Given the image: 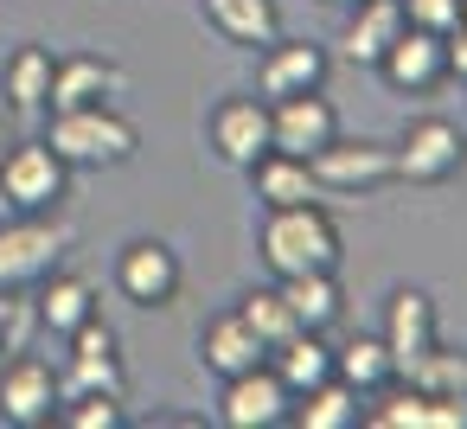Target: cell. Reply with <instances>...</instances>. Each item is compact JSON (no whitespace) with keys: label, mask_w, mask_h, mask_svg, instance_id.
<instances>
[{"label":"cell","mask_w":467,"mask_h":429,"mask_svg":"<svg viewBox=\"0 0 467 429\" xmlns=\"http://www.w3.org/2000/svg\"><path fill=\"white\" fill-rule=\"evenodd\" d=\"M256 250L269 263V276H307V269H339V225L320 199L307 205H282V212H263V231H256Z\"/></svg>","instance_id":"cell-1"},{"label":"cell","mask_w":467,"mask_h":429,"mask_svg":"<svg viewBox=\"0 0 467 429\" xmlns=\"http://www.w3.org/2000/svg\"><path fill=\"white\" fill-rule=\"evenodd\" d=\"M46 141H52V154L78 173V167H122V161H135L141 129H135L116 103H90V110H52Z\"/></svg>","instance_id":"cell-2"},{"label":"cell","mask_w":467,"mask_h":429,"mask_svg":"<svg viewBox=\"0 0 467 429\" xmlns=\"http://www.w3.org/2000/svg\"><path fill=\"white\" fill-rule=\"evenodd\" d=\"M71 250V225L52 212H20L14 225H0V288H33L58 256Z\"/></svg>","instance_id":"cell-3"},{"label":"cell","mask_w":467,"mask_h":429,"mask_svg":"<svg viewBox=\"0 0 467 429\" xmlns=\"http://www.w3.org/2000/svg\"><path fill=\"white\" fill-rule=\"evenodd\" d=\"M71 193V167L52 154V141H14L0 154V199L14 212H58Z\"/></svg>","instance_id":"cell-4"},{"label":"cell","mask_w":467,"mask_h":429,"mask_svg":"<svg viewBox=\"0 0 467 429\" xmlns=\"http://www.w3.org/2000/svg\"><path fill=\"white\" fill-rule=\"evenodd\" d=\"M390 154H397V180H410V186H441V180H454V173L467 167V135H461L448 116H416V122L390 141Z\"/></svg>","instance_id":"cell-5"},{"label":"cell","mask_w":467,"mask_h":429,"mask_svg":"<svg viewBox=\"0 0 467 429\" xmlns=\"http://www.w3.org/2000/svg\"><path fill=\"white\" fill-rule=\"evenodd\" d=\"M58 391H109V397H129V365H122V346H116V327L109 320L90 314L78 333H65Z\"/></svg>","instance_id":"cell-6"},{"label":"cell","mask_w":467,"mask_h":429,"mask_svg":"<svg viewBox=\"0 0 467 429\" xmlns=\"http://www.w3.org/2000/svg\"><path fill=\"white\" fill-rule=\"evenodd\" d=\"M307 167H314V180H320V193H371V186H390L397 180V154H390V141H371V135H333L327 148H314L307 154Z\"/></svg>","instance_id":"cell-7"},{"label":"cell","mask_w":467,"mask_h":429,"mask_svg":"<svg viewBox=\"0 0 467 429\" xmlns=\"http://www.w3.org/2000/svg\"><path fill=\"white\" fill-rule=\"evenodd\" d=\"M384 352H390V365H397V378H416L422 371V359L441 346V320H435V301L422 295V288H397L390 301H384Z\"/></svg>","instance_id":"cell-8"},{"label":"cell","mask_w":467,"mask_h":429,"mask_svg":"<svg viewBox=\"0 0 467 429\" xmlns=\"http://www.w3.org/2000/svg\"><path fill=\"white\" fill-rule=\"evenodd\" d=\"M327 71H333V58H327V46H314V39H269L263 46V58H256V97L263 103H282V97H307V90H327Z\"/></svg>","instance_id":"cell-9"},{"label":"cell","mask_w":467,"mask_h":429,"mask_svg":"<svg viewBox=\"0 0 467 429\" xmlns=\"http://www.w3.org/2000/svg\"><path fill=\"white\" fill-rule=\"evenodd\" d=\"M180 282H186V269H180L173 244H161V237L122 244V256H116V288H122V301H135V308H173V301H180Z\"/></svg>","instance_id":"cell-10"},{"label":"cell","mask_w":467,"mask_h":429,"mask_svg":"<svg viewBox=\"0 0 467 429\" xmlns=\"http://www.w3.org/2000/svg\"><path fill=\"white\" fill-rule=\"evenodd\" d=\"M58 365L52 359H39V352H14L7 365H0V416L7 423H20V429H39V423H52V410H58Z\"/></svg>","instance_id":"cell-11"},{"label":"cell","mask_w":467,"mask_h":429,"mask_svg":"<svg viewBox=\"0 0 467 429\" xmlns=\"http://www.w3.org/2000/svg\"><path fill=\"white\" fill-rule=\"evenodd\" d=\"M397 97H429L435 84H448V39L441 33H422V26H403L390 46H384V58L371 65Z\"/></svg>","instance_id":"cell-12"},{"label":"cell","mask_w":467,"mask_h":429,"mask_svg":"<svg viewBox=\"0 0 467 429\" xmlns=\"http://www.w3.org/2000/svg\"><path fill=\"white\" fill-rule=\"evenodd\" d=\"M288 410H295V397L269 371V359L237 371V378H224V397H218V423L224 429H275V423H288Z\"/></svg>","instance_id":"cell-13"},{"label":"cell","mask_w":467,"mask_h":429,"mask_svg":"<svg viewBox=\"0 0 467 429\" xmlns=\"http://www.w3.org/2000/svg\"><path fill=\"white\" fill-rule=\"evenodd\" d=\"M212 154L224 167H256L269 154V103L263 97H224L212 110Z\"/></svg>","instance_id":"cell-14"},{"label":"cell","mask_w":467,"mask_h":429,"mask_svg":"<svg viewBox=\"0 0 467 429\" xmlns=\"http://www.w3.org/2000/svg\"><path fill=\"white\" fill-rule=\"evenodd\" d=\"M333 135H339V110L327 103V90L269 103V148H282V154H314V148H327Z\"/></svg>","instance_id":"cell-15"},{"label":"cell","mask_w":467,"mask_h":429,"mask_svg":"<svg viewBox=\"0 0 467 429\" xmlns=\"http://www.w3.org/2000/svg\"><path fill=\"white\" fill-rule=\"evenodd\" d=\"M263 359H269V346L244 327V314H237V308L199 327V365H205L218 384H224V378H237V371H250V365H263Z\"/></svg>","instance_id":"cell-16"},{"label":"cell","mask_w":467,"mask_h":429,"mask_svg":"<svg viewBox=\"0 0 467 429\" xmlns=\"http://www.w3.org/2000/svg\"><path fill=\"white\" fill-rule=\"evenodd\" d=\"M33 308H39V333H78L90 314H97V288L84 282V276H71V269H46L39 282H33Z\"/></svg>","instance_id":"cell-17"},{"label":"cell","mask_w":467,"mask_h":429,"mask_svg":"<svg viewBox=\"0 0 467 429\" xmlns=\"http://www.w3.org/2000/svg\"><path fill=\"white\" fill-rule=\"evenodd\" d=\"M410 20H403V0H352V20H346V33H339V52H346V65H378L384 58V46L403 33Z\"/></svg>","instance_id":"cell-18"},{"label":"cell","mask_w":467,"mask_h":429,"mask_svg":"<svg viewBox=\"0 0 467 429\" xmlns=\"http://www.w3.org/2000/svg\"><path fill=\"white\" fill-rule=\"evenodd\" d=\"M250 193H256L263 212H282V205H307V199H320V180H314L307 154H282V148H269V154L250 167Z\"/></svg>","instance_id":"cell-19"},{"label":"cell","mask_w":467,"mask_h":429,"mask_svg":"<svg viewBox=\"0 0 467 429\" xmlns=\"http://www.w3.org/2000/svg\"><path fill=\"white\" fill-rule=\"evenodd\" d=\"M205 26L237 52H263L282 33V7L275 0H205Z\"/></svg>","instance_id":"cell-20"},{"label":"cell","mask_w":467,"mask_h":429,"mask_svg":"<svg viewBox=\"0 0 467 429\" xmlns=\"http://www.w3.org/2000/svg\"><path fill=\"white\" fill-rule=\"evenodd\" d=\"M116 90H122V65L97 58V52H78V58H58V78H52V110L116 103Z\"/></svg>","instance_id":"cell-21"},{"label":"cell","mask_w":467,"mask_h":429,"mask_svg":"<svg viewBox=\"0 0 467 429\" xmlns=\"http://www.w3.org/2000/svg\"><path fill=\"white\" fill-rule=\"evenodd\" d=\"M269 371L288 384V397H301V391L327 384V378H333V346H327V333L295 327L282 346H269Z\"/></svg>","instance_id":"cell-22"},{"label":"cell","mask_w":467,"mask_h":429,"mask_svg":"<svg viewBox=\"0 0 467 429\" xmlns=\"http://www.w3.org/2000/svg\"><path fill=\"white\" fill-rule=\"evenodd\" d=\"M52 78H58V58L46 46H20L7 65H0V97H7L20 116H39V110H52Z\"/></svg>","instance_id":"cell-23"},{"label":"cell","mask_w":467,"mask_h":429,"mask_svg":"<svg viewBox=\"0 0 467 429\" xmlns=\"http://www.w3.org/2000/svg\"><path fill=\"white\" fill-rule=\"evenodd\" d=\"M282 295L295 308L301 327L327 333L339 314H346V295H339V269H307V276H282Z\"/></svg>","instance_id":"cell-24"},{"label":"cell","mask_w":467,"mask_h":429,"mask_svg":"<svg viewBox=\"0 0 467 429\" xmlns=\"http://www.w3.org/2000/svg\"><path fill=\"white\" fill-rule=\"evenodd\" d=\"M333 378L352 384L358 397H378L384 384H397V365H390V352H384L378 333H358V340L333 346Z\"/></svg>","instance_id":"cell-25"},{"label":"cell","mask_w":467,"mask_h":429,"mask_svg":"<svg viewBox=\"0 0 467 429\" xmlns=\"http://www.w3.org/2000/svg\"><path fill=\"white\" fill-rule=\"evenodd\" d=\"M358 403H365V397H358L352 384L327 378V384H314V391H301V397H295L288 423H301V429H358V423H365V410H358Z\"/></svg>","instance_id":"cell-26"},{"label":"cell","mask_w":467,"mask_h":429,"mask_svg":"<svg viewBox=\"0 0 467 429\" xmlns=\"http://www.w3.org/2000/svg\"><path fill=\"white\" fill-rule=\"evenodd\" d=\"M237 314H244V327L263 340V346H282L301 320H295V308H288V295H282V282L275 288H250L244 301H237Z\"/></svg>","instance_id":"cell-27"},{"label":"cell","mask_w":467,"mask_h":429,"mask_svg":"<svg viewBox=\"0 0 467 429\" xmlns=\"http://www.w3.org/2000/svg\"><path fill=\"white\" fill-rule=\"evenodd\" d=\"M122 403H129V397H109V391H65L52 416H58L65 429H122V423H129Z\"/></svg>","instance_id":"cell-28"},{"label":"cell","mask_w":467,"mask_h":429,"mask_svg":"<svg viewBox=\"0 0 467 429\" xmlns=\"http://www.w3.org/2000/svg\"><path fill=\"white\" fill-rule=\"evenodd\" d=\"M384 391H390V384H384ZM365 423H371V429H422V423H429V391L403 384V391H390L378 410H365Z\"/></svg>","instance_id":"cell-29"},{"label":"cell","mask_w":467,"mask_h":429,"mask_svg":"<svg viewBox=\"0 0 467 429\" xmlns=\"http://www.w3.org/2000/svg\"><path fill=\"white\" fill-rule=\"evenodd\" d=\"M39 333V308L26 288H0V352H20Z\"/></svg>","instance_id":"cell-30"},{"label":"cell","mask_w":467,"mask_h":429,"mask_svg":"<svg viewBox=\"0 0 467 429\" xmlns=\"http://www.w3.org/2000/svg\"><path fill=\"white\" fill-rule=\"evenodd\" d=\"M461 7H467V0H403V20L410 26H422V33H454L461 26Z\"/></svg>","instance_id":"cell-31"},{"label":"cell","mask_w":467,"mask_h":429,"mask_svg":"<svg viewBox=\"0 0 467 429\" xmlns=\"http://www.w3.org/2000/svg\"><path fill=\"white\" fill-rule=\"evenodd\" d=\"M448 78H461V84H467V26H454V33H448Z\"/></svg>","instance_id":"cell-32"},{"label":"cell","mask_w":467,"mask_h":429,"mask_svg":"<svg viewBox=\"0 0 467 429\" xmlns=\"http://www.w3.org/2000/svg\"><path fill=\"white\" fill-rule=\"evenodd\" d=\"M461 26H467V7H461Z\"/></svg>","instance_id":"cell-33"}]
</instances>
